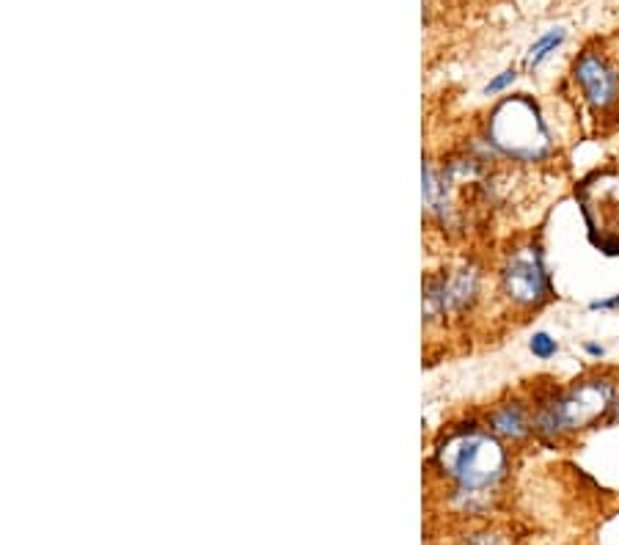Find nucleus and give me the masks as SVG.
I'll return each instance as SVG.
<instances>
[{
	"instance_id": "obj_1",
	"label": "nucleus",
	"mask_w": 619,
	"mask_h": 545,
	"mask_svg": "<svg viewBox=\"0 0 619 545\" xmlns=\"http://www.w3.org/2000/svg\"><path fill=\"white\" fill-rule=\"evenodd\" d=\"M438 463L444 474L458 482L460 494L476 496L482 491H490L507 469V455L501 444L485 433H460L440 447Z\"/></svg>"
},
{
	"instance_id": "obj_2",
	"label": "nucleus",
	"mask_w": 619,
	"mask_h": 545,
	"mask_svg": "<svg viewBox=\"0 0 619 545\" xmlns=\"http://www.w3.org/2000/svg\"><path fill=\"white\" fill-rule=\"evenodd\" d=\"M614 405V384L606 377H592L584 384L570 386L568 391L556 395L534 419V427L543 435L579 433L592 427L600 416H606Z\"/></svg>"
},
{
	"instance_id": "obj_3",
	"label": "nucleus",
	"mask_w": 619,
	"mask_h": 545,
	"mask_svg": "<svg viewBox=\"0 0 619 545\" xmlns=\"http://www.w3.org/2000/svg\"><path fill=\"white\" fill-rule=\"evenodd\" d=\"M487 135L498 152L515 160H539L550 152V135L539 119L537 105L526 97L503 99L493 111Z\"/></svg>"
},
{
	"instance_id": "obj_4",
	"label": "nucleus",
	"mask_w": 619,
	"mask_h": 545,
	"mask_svg": "<svg viewBox=\"0 0 619 545\" xmlns=\"http://www.w3.org/2000/svg\"><path fill=\"white\" fill-rule=\"evenodd\" d=\"M501 287L503 295L518 306H539L543 301H548L550 281L537 245H523V249L512 251L501 270Z\"/></svg>"
},
{
	"instance_id": "obj_5",
	"label": "nucleus",
	"mask_w": 619,
	"mask_h": 545,
	"mask_svg": "<svg viewBox=\"0 0 619 545\" xmlns=\"http://www.w3.org/2000/svg\"><path fill=\"white\" fill-rule=\"evenodd\" d=\"M575 81L581 83L592 108H606L617 97V75L595 52H586L584 59L575 64Z\"/></svg>"
},
{
	"instance_id": "obj_6",
	"label": "nucleus",
	"mask_w": 619,
	"mask_h": 545,
	"mask_svg": "<svg viewBox=\"0 0 619 545\" xmlns=\"http://www.w3.org/2000/svg\"><path fill=\"white\" fill-rule=\"evenodd\" d=\"M490 427L493 433L501 435V438H512V441H521L523 435L529 433V416L526 408L521 402H510V405H501L490 413Z\"/></svg>"
},
{
	"instance_id": "obj_7",
	"label": "nucleus",
	"mask_w": 619,
	"mask_h": 545,
	"mask_svg": "<svg viewBox=\"0 0 619 545\" xmlns=\"http://www.w3.org/2000/svg\"><path fill=\"white\" fill-rule=\"evenodd\" d=\"M565 41V28H550L548 34L539 36L537 41L532 45V50H529V70H537L539 64H543L545 59H548L550 52H556V47Z\"/></svg>"
},
{
	"instance_id": "obj_8",
	"label": "nucleus",
	"mask_w": 619,
	"mask_h": 545,
	"mask_svg": "<svg viewBox=\"0 0 619 545\" xmlns=\"http://www.w3.org/2000/svg\"><path fill=\"white\" fill-rule=\"evenodd\" d=\"M529 350H532L534 355H537L539 361H548V359H554L556 355V350H559V344H556V339L550 337V334H534L532 339H529Z\"/></svg>"
},
{
	"instance_id": "obj_9",
	"label": "nucleus",
	"mask_w": 619,
	"mask_h": 545,
	"mask_svg": "<svg viewBox=\"0 0 619 545\" xmlns=\"http://www.w3.org/2000/svg\"><path fill=\"white\" fill-rule=\"evenodd\" d=\"M515 77H518V75H515V70H503L501 75L493 77V81L487 83V86H485V94H487V97H493V94H501L503 88H510L512 83H515Z\"/></svg>"
},
{
	"instance_id": "obj_10",
	"label": "nucleus",
	"mask_w": 619,
	"mask_h": 545,
	"mask_svg": "<svg viewBox=\"0 0 619 545\" xmlns=\"http://www.w3.org/2000/svg\"><path fill=\"white\" fill-rule=\"evenodd\" d=\"M619 306V295L614 298H603V301H592L590 308L592 312H611V308Z\"/></svg>"
},
{
	"instance_id": "obj_11",
	"label": "nucleus",
	"mask_w": 619,
	"mask_h": 545,
	"mask_svg": "<svg viewBox=\"0 0 619 545\" xmlns=\"http://www.w3.org/2000/svg\"><path fill=\"white\" fill-rule=\"evenodd\" d=\"M584 350L592 355V359H603V353H606V350H603L600 344H592V342H586Z\"/></svg>"
},
{
	"instance_id": "obj_12",
	"label": "nucleus",
	"mask_w": 619,
	"mask_h": 545,
	"mask_svg": "<svg viewBox=\"0 0 619 545\" xmlns=\"http://www.w3.org/2000/svg\"><path fill=\"white\" fill-rule=\"evenodd\" d=\"M611 419L619 424V395H614V405H611Z\"/></svg>"
}]
</instances>
